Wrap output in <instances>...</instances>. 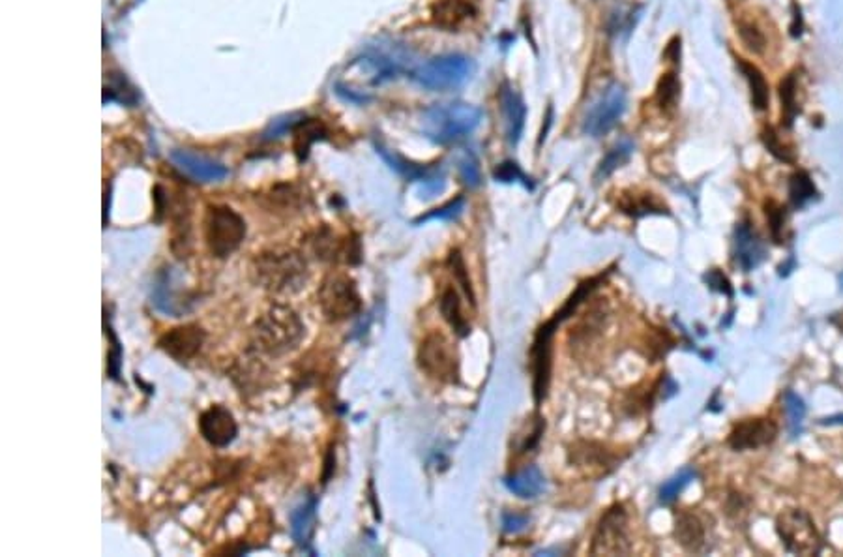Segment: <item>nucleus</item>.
Segmentation results:
<instances>
[{
  "label": "nucleus",
  "instance_id": "obj_1",
  "mask_svg": "<svg viewBox=\"0 0 843 557\" xmlns=\"http://www.w3.org/2000/svg\"><path fill=\"white\" fill-rule=\"evenodd\" d=\"M306 334L299 314L285 304H274L253 326V348L259 353L280 357L295 351Z\"/></svg>",
  "mask_w": 843,
  "mask_h": 557
},
{
  "label": "nucleus",
  "instance_id": "obj_2",
  "mask_svg": "<svg viewBox=\"0 0 843 557\" xmlns=\"http://www.w3.org/2000/svg\"><path fill=\"white\" fill-rule=\"evenodd\" d=\"M253 276L272 293H297L308 278V265L295 249H270L255 257Z\"/></svg>",
  "mask_w": 843,
  "mask_h": 557
},
{
  "label": "nucleus",
  "instance_id": "obj_3",
  "mask_svg": "<svg viewBox=\"0 0 843 557\" xmlns=\"http://www.w3.org/2000/svg\"><path fill=\"white\" fill-rule=\"evenodd\" d=\"M484 113L480 107L465 102H452L435 105L424 113L422 130L424 136L439 145L458 143L473 133L480 122Z\"/></svg>",
  "mask_w": 843,
  "mask_h": 557
},
{
  "label": "nucleus",
  "instance_id": "obj_4",
  "mask_svg": "<svg viewBox=\"0 0 843 557\" xmlns=\"http://www.w3.org/2000/svg\"><path fill=\"white\" fill-rule=\"evenodd\" d=\"M203 233L210 254L218 259H225L242 244L246 237V222L231 207L212 205L207 208Z\"/></svg>",
  "mask_w": 843,
  "mask_h": 557
},
{
  "label": "nucleus",
  "instance_id": "obj_5",
  "mask_svg": "<svg viewBox=\"0 0 843 557\" xmlns=\"http://www.w3.org/2000/svg\"><path fill=\"white\" fill-rule=\"evenodd\" d=\"M198 302V291L186 283V274L179 266H167L158 274L152 290V304L171 317H182Z\"/></svg>",
  "mask_w": 843,
  "mask_h": 557
},
{
  "label": "nucleus",
  "instance_id": "obj_6",
  "mask_svg": "<svg viewBox=\"0 0 843 557\" xmlns=\"http://www.w3.org/2000/svg\"><path fill=\"white\" fill-rule=\"evenodd\" d=\"M776 533L789 553L795 555H817L822 548L821 535L808 512L800 509H789L781 512L776 520Z\"/></svg>",
  "mask_w": 843,
  "mask_h": 557
},
{
  "label": "nucleus",
  "instance_id": "obj_7",
  "mask_svg": "<svg viewBox=\"0 0 843 557\" xmlns=\"http://www.w3.org/2000/svg\"><path fill=\"white\" fill-rule=\"evenodd\" d=\"M473 73V63L465 55L452 53L441 55L426 63L417 73L415 80L429 90H454L459 89Z\"/></svg>",
  "mask_w": 843,
  "mask_h": 557
},
{
  "label": "nucleus",
  "instance_id": "obj_8",
  "mask_svg": "<svg viewBox=\"0 0 843 557\" xmlns=\"http://www.w3.org/2000/svg\"><path fill=\"white\" fill-rule=\"evenodd\" d=\"M319 304L330 321L349 319L362 308L355 280L340 273H332L325 278L319 290Z\"/></svg>",
  "mask_w": 843,
  "mask_h": 557
},
{
  "label": "nucleus",
  "instance_id": "obj_9",
  "mask_svg": "<svg viewBox=\"0 0 843 557\" xmlns=\"http://www.w3.org/2000/svg\"><path fill=\"white\" fill-rule=\"evenodd\" d=\"M626 109V92L624 87L613 83L607 87L594 104L586 109L583 119V133L591 138H602L610 133L615 124L620 121Z\"/></svg>",
  "mask_w": 843,
  "mask_h": 557
},
{
  "label": "nucleus",
  "instance_id": "obj_10",
  "mask_svg": "<svg viewBox=\"0 0 843 557\" xmlns=\"http://www.w3.org/2000/svg\"><path fill=\"white\" fill-rule=\"evenodd\" d=\"M420 368L439 381L456 383L459 376V359L454 345L441 333L429 334L418 351Z\"/></svg>",
  "mask_w": 843,
  "mask_h": 557
},
{
  "label": "nucleus",
  "instance_id": "obj_11",
  "mask_svg": "<svg viewBox=\"0 0 843 557\" xmlns=\"http://www.w3.org/2000/svg\"><path fill=\"white\" fill-rule=\"evenodd\" d=\"M630 552L628 516L622 505H615L603 514L593 536V555H626Z\"/></svg>",
  "mask_w": 843,
  "mask_h": 557
},
{
  "label": "nucleus",
  "instance_id": "obj_12",
  "mask_svg": "<svg viewBox=\"0 0 843 557\" xmlns=\"http://www.w3.org/2000/svg\"><path fill=\"white\" fill-rule=\"evenodd\" d=\"M205 331L199 325H182V326H174V329L167 331L160 340H158V348L165 351L169 357L174 360L184 362L193 359L198 355L205 343Z\"/></svg>",
  "mask_w": 843,
  "mask_h": 557
},
{
  "label": "nucleus",
  "instance_id": "obj_13",
  "mask_svg": "<svg viewBox=\"0 0 843 557\" xmlns=\"http://www.w3.org/2000/svg\"><path fill=\"white\" fill-rule=\"evenodd\" d=\"M778 435L776 422L771 418L742 420L729 434L728 445L733 451H755L771 445Z\"/></svg>",
  "mask_w": 843,
  "mask_h": 557
},
{
  "label": "nucleus",
  "instance_id": "obj_14",
  "mask_svg": "<svg viewBox=\"0 0 843 557\" xmlns=\"http://www.w3.org/2000/svg\"><path fill=\"white\" fill-rule=\"evenodd\" d=\"M201 435L214 447H227L239 434L237 420L223 406H212L199 417Z\"/></svg>",
  "mask_w": 843,
  "mask_h": 557
},
{
  "label": "nucleus",
  "instance_id": "obj_15",
  "mask_svg": "<svg viewBox=\"0 0 843 557\" xmlns=\"http://www.w3.org/2000/svg\"><path fill=\"white\" fill-rule=\"evenodd\" d=\"M557 323H561L557 317L553 321H549L544 325L542 329L536 334L535 345H533V372H535V398L540 403L545 398L547 391V383H549V372H552V336L555 333Z\"/></svg>",
  "mask_w": 843,
  "mask_h": 557
},
{
  "label": "nucleus",
  "instance_id": "obj_16",
  "mask_svg": "<svg viewBox=\"0 0 843 557\" xmlns=\"http://www.w3.org/2000/svg\"><path fill=\"white\" fill-rule=\"evenodd\" d=\"M499 102H501V111H502V119H504V131H506V139L508 143L516 147L523 136V128H525V119H527V105L521 98V94L510 85H502L501 94H499Z\"/></svg>",
  "mask_w": 843,
  "mask_h": 557
},
{
  "label": "nucleus",
  "instance_id": "obj_17",
  "mask_svg": "<svg viewBox=\"0 0 843 557\" xmlns=\"http://www.w3.org/2000/svg\"><path fill=\"white\" fill-rule=\"evenodd\" d=\"M764 259V244L748 222H742L735 229V261L742 271H754Z\"/></svg>",
  "mask_w": 843,
  "mask_h": 557
},
{
  "label": "nucleus",
  "instance_id": "obj_18",
  "mask_svg": "<svg viewBox=\"0 0 843 557\" xmlns=\"http://www.w3.org/2000/svg\"><path fill=\"white\" fill-rule=\"evenodd\" d=\"M476 13L478 0H435L434 10H431L434 21L450 30L461 27L468 19L476 17Z\"/></svg>",
  "mask_w": 843,
  "mask_h": 557
},
{
  "label": "nucleus",
  "instance_id": "obj_19",
  "mask_svg": "<svg viewBox=\"0 0 843 557\" xmlns=\"http://www.w3.org/2000/svg\"><path fill=\"white\" fill-rule=\"evenodd\" d=\"M316 516H317V497H308L304 503H300L291 514V529L295 536L297 544L308 548L311 543L313 531H316Z\"/></svg>",
  "mask_w": 843,
  "mask_h": 557
},
{
  "label": "nucleus",
  "instance_id": "obj_20",
  "mask_svg": "<svg viewBox=\"0 0 843 557\" xmlns=\"http://www.w3.org/2000/svg\"><path fill=\"white\" fill-rule=\"evenodd\" d=\"M504 485L510 492L516 494L518 497L533 499V497H538L544 492L545 478H544V473L540 471V468L527 466L521 471L506 477Z\"/></svg>",
  "mask_w": 843,
  "mask_h": 557
},
{
  "label": "nucleus",
  "instance_id": "obj_21",
  "mask_svg": "<svg viewBox=\"0 0 843 557\" xmlns=\"http://www.w3.org/2000/svg\"><path fill=\"white\" fill-rule=\"evenodd\" d=\"M173 160L176 165L182 167L190 177L198 179L201 182H212V181H222L227 175V169L222 167L220 164H214L205 158H198L191 155H184V152H174Z\"/></svg>",
  "mask_w": 843,
  "mask_h": 557
},
{
  "label": "nucleus",
  "instance_id": "obj_22",
  "mask_svg": "<svg viewBox=\"0 0 843 557\" xmlns=\"http://www.w3.org/2000/svg\"><path fill=\"white\" fill-rule=\"evenodd\" d=\"M675 536L679 544L688 552H701L704 546V527L699 522V518L690 512L679 514L675 524Z\"/></svg>",
  "mask_w": 843,
  "mask_h": 557
},
{
  "label": "nucleus",
  "instance_id": "obj_23",
  "mask_svg": "<svg viewBox=\"0 0 843 557\" xmlns=\"http://www.w3.org/2000/svg\"><path fill=\"white\" fill-rule=\"evenodd\" d=\"M737 66L748 81L750 94H752V105L757 111H764L769 107V85H767V81H764V75L761 73V70L755 64L744 61V59H737Z\"/></svg>",
  "mask_w": 843,
  "mask_h": 557
},
{
  "label": "nucleus",
  "instance_id": "obj_24",
  "mask_svg": "<svg viewBox=\"0 0 843 557\" xmlns=\"http://www.w3.org/2000/svg\"><path fill=\"white\" fill-rule=\"evenodd\" d=\"M441 314L443 317L448 321V325L452 326V329L459 334V336H467L470 333V326L465 319V316L461 314V302H459V297L458 293L452 290V287H450V290H446L441 297Z\"/></svg>",
  "mask_w": 843,
  "mask_h": 557
},
{
  "label": "nucleus",
  "instance_id": "obj_25",
  "mask_svg": "<svg viewBox=\"0 0 843 557\" xmlns=\"http://www.w3.org/2000/svg\"><path fill=\"white\" fill-rule=\"evenodd\" d=\"M632 152H634V143H632V141L624 139V141L617 143L610 152H607L605 158L600 162L598 171H596V181L602 182L603 179L613 175V173H615L619 167H622L626 162L630 160Z\"/></svg>",
  "mask_w": 843,
  "mask_h": 557
},
{
  "label": "nucleus",
  "instance_id": "obj_26",
  "mask_svg": "<svg viewBox=\"0 0 843 557\" xmlns=\"http://www.w3.org/2000/svg\"><path fill=\"white\" fill-rule=\"evenodd\" d=\"M797 78L793 73H789L786 80L780 83V100H781V121L783 126L791 128L793 121L798 114V100H797Z\"/></svg>",
  "mask_w": 843,
  "mask_h": 557
},
{
  "label": "nucleus",
  "instance_id": "obj_27",
  "mask_svg": "<svg viewBox=\"0 0 843 557\" xmlns=\"http://www.w3.org/2000/svg\"><path fill=\"white\" fill-rule=\"evenodd\" d=\"M817 196V190L808 173L797 171L789 179V201L795 208L806 207Z\"/></svg>",
  "mask_w": 843,
  "mask_h": 557
},
{
  "label": "nucleus",
  "instance_id": "obj_28",
  "mask_svg": "<svg viewBox=\"0 0 843 557\" xmlns=\"http://www.w3.org/2000/svg\"><path fill=\"white\" fill-rule=\"evenodd\" d=\"M458 175L461 182L468 188H478L482 184V171L480 162L473 150H463L458 156Z\"/></svg>",
  "mask_w": 843,
  "mask_h": 557
},
{
  "label": "nucleus",
  "instance_id": "obj_29",
  "mask_svg": "<svg viewBox=\"0 0 843 557\" xmlns=\"http://www.w3.org/2000/svg\"><path fill=\"white\" fill-rule=\"evenodd\" d=\"M783 409H786L788 415V428L791 437H798L802 432V422L804 417H806V406L798 394L788 391L786 396H783Z\"/></svg>",
  "mask_w": 843,
  "mask_h": 557
},
{
  "label": "nucleus",
  "instance_id": "obj_30",
  "mask_svg": "<svg viewBox=\"0 0 843 557\" xmlns=\"http://www.w3.org/2000/svg\"><path fill=\"white\" fill-rule=\"evenodd\" d=\"M697 477L695 469L692 468H684L680 469L675 477H671L668 483H665L662 488H660V502L665 503V505H670L673 503L675 499L680 495V492L688 486L692 480Z\"/></svg>",
  "mask_w": 843,
  "mask_h": 557
},
{
  "label": "nucleus",
  "instance_id": "obj_31",
  "mask_svg": "<svg viewBox=\"0 0 843 557\" xmlns=\"http://www.w3.org/2000/svg\"><path fill=\"white\" fill-rule=\"evenodd\" d=\"M679 94H680V83H679L677 75L673 72L663 73L660 78V81H658V87H656V104L662 109L675 107V104L679 100Z\"/></svg>",
  "mask_w": 843,
  "mask_h": 557
},
{
  "label": "nucleus",
  "instance_id": "obj_32",
  "mask_svg": "<svg viewBox=\"0 0 843 557\" xmlns=\"http://www.w3.org/2000/svg\"><path fill=\"white\" fill-rule=\"evenodd\" d=\"M463 208H465V198H456L452 199L450 203L435 208V210H431V213L420 216L417 220V224H422V222H429V220H443V222H452L456 218L461 216L463 213Z\"/></svg>",
  "mask_w": 843,
  "mask_h": 557
},
{
  "label": "nucleus",
  "instance_id": "obj_33",
  "mask_svg": "<svg viewBox=\"0 0 843 557\" xmlns=\"http://www.w3.org/2000/svg\"><path fill=\"white\" fill-rule=\"evenodd\" d=\"M450 268H452V273H454V278L458 280V283L461 285V290L465 291V295L468 297L470 304H475V291H473V285H470V278H468V273H467V266H465V261L461 257V254L458 252V249H454L452 254H450Z\"/></svg>",
  "mask_w": 843,
  "mask_h": 557
},
{
  "label": "nucleus",
  "instance_id": "obj_34",
  "mask_svg": "<svg viewBox=\"0 0 843 557\" xmlns=\"http://www.w3.org/2000/svg\"><path fill=\"white\" fill-rule=\"evenodd\" d=\"M493 177L497 182H504V184H510V182H521L525 186H531V179H528L525 173L519 169V165L512 160H508V162H502L501 165L495 167L493 171Z\"/></svg>",
  "mask_w": 843,
  "mask_h": 557
},
{
  "label": "nucleus",
  "instance_id": "obj_35",
  "mask_svg": "<svg viewBox=\"0 0 843 557\" xmlns=\"http://www.w3.org/2000/svg\"><path fill=\"white\" fill-rule=\"evenodd\" d=\"M738 36H740L742 44L755 55H761L764 51V47H767V40H764L763 32L757 27L750 25V23H740L738 25Z\"/></svg>",
  "mask_w": 843,
  "mask_h": 557
},
{
  "label": "nucleus",
  "instance_id": "obj_36",
  "mask_svg": "<svg viewBox=\"0 0 843 557\" xmlns=\"http://www.w3.org/2000/svg\"><path fill=\"white\" fill-rule=\"evenodd\" d=\"M763 143H764V147L769 148L771 155L776 156L778 160L788 162V164L795 162V158H793V155H791V150L780 141L778 133H776L772 128H767V130L763 131Z\"/></svg>",
  "mask_w": 843,
  "mask_h": 557
},
{
  "label": "nucleus",
  "instance_id": "obj_37",
  "mask_svg": "<svg viewBox=\"0 0 843 557\" xmlns=\"http://www.w3.org/2000/svg\"><path fill=\"white\" fill-rule=\"evenodd\" d=\"M764 213H767V218H769V224H771V235L772 239L781 244V232H783V224H786V215H783V208L774 203V201H769L767 203V210H764Z\"/></svg>",
  "mask_w": 843,
  "mask_h": 557
},
{
  "label": "nucleus",
  "instance_id": "obj_38",
  "mask_svg": "<svg viewBox=\"0 0 843 557\" xmlns=\"http://www.w3.org/2000/svg\"><path fill=\"white\" fill-rule=\"evenodd\" d=\"M531 524V518H528L527 514L523 512H516V511H506L502 514V529L506 533H521L523 529H527V526Z\"/></svg>",
  "mask_w": 843,
  "mask_h": 557
},
{
  "label": "nucleus",
  "instance_id": "obj_39",
  "mask_svg": "<svg viewBox=\"0 0 843 557\" xmlns=\"http://www.w3.org/2000/svg\"><path fill=\"white\" fill-rule=\"evenodd\" d=\"M704 280H707V283L712 287V290H716V291H720V293H725L728 297L733 295L729 280L725 278V276L718 271V268H712V271H711L707 276H704Z\"/></svg>",
  "mask_w": 843,
  "mask_h": 557
},
{
  "label": "nucleus",
  "instance_id": "obj_40",
  "mask_svg": "<svg viewBox=\"0 0 843 557\" xmlns=\"http://www.w3.org/2000/svg\"><path fill=\"white\" fill-rule=\"evenodd\" d=\"M665 59H668L670 63H679L680 59V38L675 36L673 40L668 44V47H665Z\"/></svg>",
  "mask_w": 843,
  "mask_h": 557
},
{
  "label": "nucleus",
  "instance_id": "obj_41",
  "mask_svg": "<svg viewBox=\"0 0 843 557\" xmlns=\"http://www.w3.org/2000/svg\"><path fill=\"white\" fill-rule=\"evenodd\" d=\"M802 13L797 4H793V25H791V34L793 38H798L802 34Z\"/></svg>",
  "mask_w": 843,
  "mask_h": 557
},
{
  "label": "nucleus",
  "instance_id": "obj_42",
  "mask_svg": "<svg viewBox=\"0 0 843 557\" xmlns=\"http://www.w3.org/2000/svg\"><path fill=\"white\" fill-rule=\"evenodd\" d=\"M819 425H825V426H836V425H843V415H832V417H825V418H821V420H819Z\"/></svg>",
  "mask_w": 843,
  "mask_h": 557
},
{
  "label": "nucleus",
  "instance_id": "obj_43",
  "mask_svg": "<svg viewBox=\"0 0 843 557\" xmlns=\"http://www.w3.org/2000/svg\"><path fill=\"white\" fill-rule=\"evenodd\" d=\"M332 462H336V460H334V454L330 452L328 458H326V473H325V477H323L325 483H328V477H330V473H332Z\"/></svg>",
  "mask_w": 843,
  "mask_h": 557
},
{
  "label": "nucleus",
  "instance_id": "obj_44",
  "mask_svg": "<svg viewBox=\"0 0 843 557\" xmlns=\"http://www.w3.org/2000/svg\"><path fill=\"white\" fill-rule=\"evenodd\" d=\"M841 329H843V323H841Z\"/></svg>",
  "mask_w": 843,
  "mask_h": 557
}]
</instances>
